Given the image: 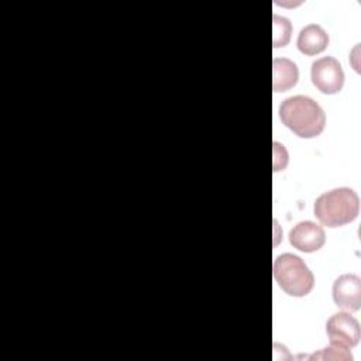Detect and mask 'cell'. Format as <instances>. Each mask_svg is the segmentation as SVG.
<instances>
[{
    "instance_id": "obj_8",
    "label": "cell",
    "mask_w": 361,
    "mask_h": 361,
    "mask_svg": "<svg viewBox=\"0 0 361 361\" xmlns=\"http://www.w3.org/2000/svg\"><path fill=\"white\" fill-rule=\"evenodd\" d=\"M296 45L305 55H317L327 48L329 35L319 24H309L300 30Z\"/></svg>"
},
{
    "instance_id": "obj_4",
    "label": "cell",
    "mask_w": 361,
    "mask_h": 361,
    "mask_svg": "<svg viewBox=\"0 0 361 361\" xmlns=\"http://www.w3.org/2000/svg\"><path fill=\"white\" fill-rule=\"evenodd\" d=\"M312 83L324 94H336L343 89L344 72L337 59L323 56L312 63Z\"/></svg>"
},
{
    "instance_id": "obj_7",
    "label": "cell",
    "mask_w": 361,
    "mask_h": 361,
    "mask_svg": "<svg viewBox=\"0 0 361 361\" xmlns=\"http://www.w3.org/2000/svg\"><path fill=\"white\" fill-rule=\"evenodd\" d=\"M289 243L302 252H314L324 245L326 233L322 226L313 221H300L290 228Z\"/></svg>"
},
{
    "instance_id": "obj_5",
    "label": "cell",
    "mask_w": 361,
    "mask_h": 361,
    "mask_svg": "<svg viewBox=\"0 0 361 361\" xmlns=\"http://www.w3.org/2000/svg\"><path fill=\"white\" fill-rule=\"evenodd\" d=\"M326 331L330 343L343 347H354L360 341V323L347 312H338L333 314L326 323Z\"/></svg>"
},
{
    "instance_id": "obj_9",
    "label": "cell",
    "mask_w": 361,
    "mask_h": 361,
    "mask_svg": "<svg viewBox=\"0 0 361 361\" xmlns=\"http://www.w3.org/2000/svg\"><path fill=\"white\" fill-rule=\"evenodd\" d=\"M299 79L296 63L288 58H274L272 61V87L274 92H286L292 89Z\"/></svg>"
},
{
    "instance_id": "obj_2",
    "label": "cell",
    "mask_w": 361,
    "mask_h": 361,
    "mask_svg": "<svg viewBox=\"0 0 361 361\" xmlns=\"http://www.w3.org/2000/svg\"><path fill=\"white\" fill-rule=\"evenodd\" d=\"M360 212L358 195L350 188H336L320 195L313 207L316 219L327 227L351 223Z\"/></svg>"
},
{
    "instance_id": "obj_11",
    "label": "cell",
    "mask_w": 361,
    "mask_h": 361,
    "mask_svg": "<svg viewBox=\"0 0 361 361\" xmlns=\"http://www.w3.org/2000/svg\"><path fill=\"white\" fill-rule=\"evenodd\" d=\"M312 358H327V360H353L351 353L348 351L347 347L338 345V344H333L330 343L329 347L323 348L319 354L312 355Z\"/></svg>"
},
{
    "instance_id": "obj_1",
    "label": "cell",
    "mask_w": 361,
    "mask_h": 361,
    "mask_svg": "<svg viewBox=\"0 0 361 361\" xmlns=\"http://www.w3.org/2000/svg\"><path fill=\"white\" fill-rule=\"evenodd\" d=\"M282 123L300 138H314L320 135L326 126L323 109L307 96H290L279 106Z\"/></svg>"
},
{
    "instance_id": "obj_6",
    "label": "cell",
    "mask_w": 361,
    "mask_h": 361,
    "mask_svg": "<svg viewBox=\"0 0 361 361\" xmlns=\"http://www.w3.org/2000/svg\"><path fill=\"white\" fill-rule=\"evenodd\" d=\"M333 300L337 307L357 312L361 307V279L354 274H344L333 283Z\"/></svg>"
},
{
    "instance_id": "obj_10",
    "label": "cell",
    "mask_w": 361,
    "mask_h": 361,
    "mask_svg": "<svg viewBox=\"0 0 361 361\" xmlns=\"http://www.w3.org/2000/svg\"><path fill=\"white\" fill-rule=\"evenodd\" d=\"M292 25L288 18L274 14V48L288 45L290 39Z\"/></svg>"
},
{
    "instance_id": "obj_3",
    "label": "cell",
    "mask_w": 361,
    "mask_h": 361,
    "mask_svg": "<svg viewBox=\"0 0 361 361\" xmlns=\"http://www.w3.org/2000/svg\"><path fill=\"white\" fill-rule=\"evenodd\" d=\"M274 278L285 293L295 298L309 295L314 285L312 271L300 257L290 252L281 254L275 258Z\"/></svg>"
}]
</instances>
